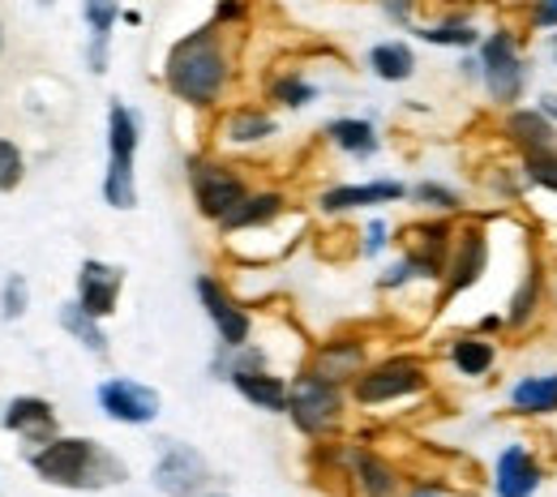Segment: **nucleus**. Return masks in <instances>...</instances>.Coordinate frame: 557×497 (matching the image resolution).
Wrapping results in <instances>:
<instances>
[{
    "label": "nucleus",
    "mask_w": 557,
    "mask_h": 497,
    "mask_svg": "<svg viewBox=\"0 0 557 497\" xmlns=\"http://www.w3.org/2000/svg\"><path fill=\"white\" fill-rule=\"evenodd\" d=\"M163 86L172 90V99L207 112L214 108L227 86H232V61L223 48L219 26H198L185 39L172 44L168 61H163Z\"/></svg>",
    "instance_id": "nucleus-1"
},
{
    "label": "nucleus",
    "mask_w": 557,
    "mask_h": 497,
    "mask_svg": "<svg viewBox=\"0 0 557 497\" xmlns=\"http://www.w3.org/2000/svg\"><path fill=\"white\" fill-rule=\"evenodd\" d=\"M30 468L61 489H108L129 476V468L95 437H52L30 455Z\"/></svg>",
    "instance_id": "nucleus-2"
},
{
    "label": "nucleus",
    "mask_w": 557,
    "mask_h": 497,
    "mask_svg": "<svg viewBox=\"0 0 557 497\" xmlns=\"http://www.w3.org/2000/svg\"><path fill=\"white\" fill-rule=\"evenodd\" d=\"M476 57H481V90H485V99L497 112L528 103V90H532L528 30H519L510 22L488 26L481 48H476Z\"/></svg>",
    "instance_id": "nucleus-3"
},
{
    "label": "nucleus",
    "mask_w": 557,
    "mask_h": 497,
    "mask_svg": "<svg viewBox=\"0 0 557 497\" xmlns=\"http://www.w3.org/2000/svg\"><path fill=\"white\" fill-rule=\"evenodd\" d=\"M429 390H433V373L417 352L382 356L348 386L356 408H395V403H412Z\"/></svg>",
    "instance_id": "nucleus-4"
},
{
    "label": "nucleus",
    "mask_w": 557,
    "mask_h": 497,
    "mask_svg": "<svg viewBox=\"0 0 557 497\" xmlns=\"http://www.w3.org/2000/svg\"><path fill=\"white\" fill-rule=\"evenodd\" d=\"M138 112L125 108L121 99H112V108H108V176H103V202L112 211L138 207Z\"/></svg>",
    "instance_id": "nucleus-5"
},
{
    "label": "nucleus",
    "mask_w": 557,
    "mask_h": 497,
    "mask_svg": "<svg viewBox=\"0 0 557 497\" xmlns=\"http://www.w3.org/2000/svg\"><path fill=\"white\" fill-rule=\"evenodd\" d=\"M348 386H335V382L318 377L313 369H300L287 390V421L296 425V433L322 442V437L339 433L344 417H348Z\"/></svg>",
    "instance_id": "nucleus-6"
},
{
    "label": "nucleus",
    "mask_w": 557,
    "mask_h": 497,
    "mask_svg": "<svg viewBox=\"0 0 557 497\" xmlns=\"http://www.w3.org/2000/svg\"><path fill=\"white\" fill-rule=\"evenodd\" d=\"M185 181H189V194H194L198 214L210 219V223H223L227 214L253 194L249 181L232 163H219V159H207V154H189L185 159Z\"/></svg>",
    "instance_id": "nucleus-7"
},
{
    "label": "nucleus",
    "mask_w": 557,
    "mask_h": 497,
    "mask_svg": "<svg viewBox=\"0 0 557 497\" xmlns=\"http://www.w3.org/2000/svg\"><path fill=\"white\" fill-rule=\"evenodd\" d=\"M488 266H493V240H488L485 223H459L455 232V249H450V262H446V275H442V305L476 291L485 284Z\"/></svg>",
    "instance_id": "nucleus-8"
},
{
    "label": "nucleus",
    "mask_w": 557,
    "mask_h": 497,
    "mask_svg": "<svg viewBox=\"0 0 557 497\" xmlns=\"http://www.w3.org/2000/svg\"><path fill=\"white\" fill-rule=\"evenodd\" d=\"M455 232H459V223L455 219H437V214H420L412 227L399 232V245H404L399 253L412 262L420 284H442L450 249H455Z\"/></svg>",
    "instance_id": "nucleus-9"
},
{
    "label": "nucleus",
    "mask_w": 557,
    "mask_h": 497,
    "mask_svg": "<svg viewBox=\"0 0 557 497\" xmlns=\"http://www.w3.org/2000/svg\"><path fill=\"white\" fill-rule=\"evenodd\" d=\"M549 481V463L541 450L523 437H510L497 446L493 468H488V489L493 497H536Z\"/></svg>",
    "instance_id": "nucleus-10"
},
{
    "label": "nucleus",
    "mask_w": 557,
    "mask_h": 497,
    "mask_svg": "<svg viewBox=\"0 0 557 497\" xmlns=\"http://www.w3.org/2000/svg\"><path fill=\"white\" fill-rule=\"evenodd\" d=\"M194 291H198V300H202V309H207L210 326H214V335H219L223 348H240V344H249V335H253V318H249V309L227 291L223 279L198 275V279H194Z\"/></svg>",
    "instance_id": "nucleus-11"
},
{
    "label": "nucleus",
    "mask_w": 557,
    "mask_h": 497,
    "mask_svg": "<svg viewBox=\"0 0 557 497\" xmlns=\"http://www.w3.org/2000/svg\"><path fill=\"white\" fill-rule=\"evenodd\" d=\"M549 296H554V287H549V266H545L541 253H532V258L523 262V275H519V284L510 291L506 309H502V313H506V331H510V335L536 331V322H541Z\"/></svg>",
    "instance_id": "nucleus-12"
},
{
    "label": "nucleus",
    "mask_w": 557,
    "mask_h": 497,
    "mask_svg": "<svg viewBox=\"0 0 557 497\" xmlns=\"http://www.w3.org/2000/svg\"><path fill=\"white\" fill-rule=\"evenodd\" d=\"M95 399H99V412H103L108 421L134 425V428L150 425V421L159 417V408H163L159 390H150L146 382H134V377H108V382H99Z\"/></svg>",
    "instance_id": "nucleus-13"
},
{
    "label": "nucleus",
    "mask_w": 557,
    "mask_h": 497,
    "mask_svg": "<svg viewBox=\"0 0 557 497\" xmlns=\"http://www.w3.org/2000/svg\"><path fill=\"white\" fill-rule=\"evenodd\" d=\"M154 489L168 497H202L207 494L210 468L202 459V450L185 446V442H172L163 446V455L154 459Z\"/></svg>",
    "instance_id": "nucleus-14"
},
{
    "label": "nucleus",
    "mask_w": 557,
    "mask_h": 497,
    "mask_svg": "<svg viewBox=\"0 0 557 497\" xmlns=\"http://www.w3.org/2000/svg\"><path fill=\"white\" fill-rule=\"evenodd\" d=\"M502 403L515 421H557V364L523 369L519 377H510Z\"/></svg>",
    "instance_id": "nucleus-15"
},
{
    "label": "nucleus",
    "mask_w": 557,
    "mask_h": 497,
    "mask_svg": "<svg viewBox=\"0 0 557 497\" xmlns=\"http://www.w3.org/2000/svg\"><path fill=\"white\" fill-rule=\"evenodd\" d=\"M408 202V185L395 176H373V181H351V185H331L318 194L322 214H356L369 207H395Z\"/></svg>",
    "instance_id": "nucleus-16"
},
{
    "label": "nucleus",
    "mask_w": 557,
    "mask_h": 497,
    "mask_svg": "<svg viewBox=\"0 0 557 497\" xmlns=\"http://www.w3.org/2000/svg\"><path fill=\"white\" fill-rule=\"evenodd\" d=\"M442 360L459 382H488L502 369V339H488L481 331H459L442 344Z\"/></svg>",
    "instance_id": "nucleus-17"
},
{
    "label": "nucleus",
    "mask_w": 557,
    "mask_h": 497,
    "mask_svg": "<svg viewBox=\"0 0 557 497\" xmlns=\"http://www.w3.org/2000/svg\"><path fill=\"white\" fill-rule=\"evenodd\" d=\"M497 138L515 154H536V150L557 146V125L536 103H519V108L497 112Z\"/></svg>",
    "instance_id": "nucleus-18"
},
{
    "label": "nucleus",
    "mask_w": 557,
    "mask_h": 497,
    "mask_svg": "<svg viewBox=\"0 0 557 497\" xmlns=\"http://www.w3.org/2000/svg\"><path fill=\"white\" fill-rule=\"evenodd\" d=\"M344 463L360 497H399L404 494V476L391 459H382L369 446H344Z\"/></svg>",
    "instance_id": "nucleus-19"
},
{
    "label": "nucleus",
    "mask_w": 557,
    "mask_h": 497,
    "mask_svg": "<svg viewBox=\"0 0 557 497\" xmlns=\"http://www.w3.org/2000/svg\"><path fill=\"white\" fill-rule=\"evenodd\" d=\"M305 369H313L318 377H326V382H335V386H351V382L369 369V344H364V339H351V335L326 339V344L313 348Z\"/></svg>",
    "instance_id": "nucleus-20"
},
{
    "label": "nucleus",
    "mask_w": 557,
    "mask_h": 497,
    "mask_svg": "<svg viewBox=\"0 0 557 497\" xmlns=\"http://www.w3.org/2000/svg\"><path fill=\"white\" fill-rule=\"evenodd\" d=\"M121 287H125V271L121 266H108L99 258H86L82 271H77V305L103 322V318L116 313Z\"/></svg>",
    "instance_id": "nucleus-21"
},
{
    "label": "nucleus",
    "mask_w": 557,
    "mask_h": 497,
    "mask_svg": "<svg viewBox=\"0 0 557 497\" xmlns=\"http://www.w3.org/2000/svg\"><path fill=\"white\" fill-rule=\"evenodd\" d=\"M420 44H429V48H446V52H476L481 48V39H485V26L468 13V9H455V13H442V17H433V22H420L417 30Z\"/></svg>",
    "instance_id": "nucleus-22"
},
{
    "label": "nucleus",
    "mask_w": 557,
    "mask_h": 497,
    "mask_svg": "<svg viewBox=\"0 0 557 497\" xmlns=\"http://www.w3.org/2000/svg\"><path fill=\"white\" fill-rule=\"evenodd\" d=\"M227 382L236 386V395H240L245 403H253V408H262V412H287V390H292V382L271 373V369H240V373H232Z\"/></svg>",
    "instance_id": "nucleus-23"
},
{
    "label": "nucleus",
    "mask_w": 557,
    "mask_h": 497,
    "mask_svg": "<svg viewBox=\"0 0 557 497\" xmlns=\"http://www.w3.org/2000/svg\"><path fill=\"white\" fill-rule=\"evenodd\" d=\"M364 65H369V73H373L377 82H391V86L412 82L420 70L417 48H412L408 39H382V44H373L369 57H364Z\"/></svg>",
    "instance_id": "nucleus-24"
},
{
    "label": "nucleus",
    "mask_w": 557,
    "mask_h": 497,
    "mask_svg": "<svg viewBox=\"0 0 557 497\" xmlns=\"http://www.w3.org/2000/svg\"><path fill=\"white\" fill-rule=\"evenodd\" d=\"M322 134H326V142L335 146L339 154H348V159H356V163H364V159H373V154L382 150L377 125L364 121V116H335Z\"/></svg>",
    "instance_id": "nucleus-25"
},
{
    "label": "nucleus",
    "mask_w": 557,
    "mask_h": 497,
    "mask_svg": "<svg viewBox=\"0 0 557 497\" xmlns=\"http://www.w3.org/2000/svg\"><path fill=\"white\" fill-rule=\"evenodd\" d=\"M408 202H412L420 214H437V219H459V214L468 211L463 189H455V185H446V181H437V176H424L417 185H408Z\"/></svg>",
    "instance_id": "nucleus-26"
},
{
    "label": "nucleus",
    "mask_w": 557,
    "mask_h": 497,
    "mask_svg": "<svg viewBox=\"0 0 557 497\" xmlns=\"http://www.w3.org/2000/svg\"><path fill=\"white\" fill-rule=\"evenodd\" d=\"M4 425L44 446V442L57 437V412H52L48 399H13L9 412H4Z\"/></svg>",
    "instance_id": "nucleus-27"
},
{
    "label": "nucleus",
    "mask_w": 557,
    "mask_h": 497,
    "mask_svg": "<svg viewBox=\"0 0 557 497\" xmlns=\"http://www.w3.org/2000/svg\"><path fill=\"white\" fill-rule=\"evenodd\" d=\"M275 134H278V121L267 112V108H253V103L227 112V121H223V142H232V146L271 142Z\"/></svg>",
    "instance_id": "nucleus-28"
},
{
    "label": "nucleus",
    "mask_w": 557,
    "mask_h": 497,
    "mask_svg": "<svg viewBox=\"0 0 557 497\" xmlns=\"http://www.w3.org/2000/svg\"><path fill=\"white\" fill-rule=\"evenodd\" d=\"M287 211V198L275 194V189H262V194H249L236 211L227 214L219 227L232 236V232H253V227H271L278 214Z\"/></svg>",
    "instance_id": "nucleus-29"
},
{
    "label": "nucleus",
    "mask_w": 557,
    "mask_h": 497,
    "mask_svg": "<svg viewBox=\"0 0 557 497\" xmlns=\"http://www.w3.org/2000/svg\"><path fill=\"white\" fill-rule=\"evenodd\" d=\"M481 185H485V194L497 207H519L532 194V185H528V176H523L519 163H488Z\"/></svg>",
    "instance_id": "nucleus-30"
},
{
    "label": "nucleus",
    "mask_w": 557,
    "mask_h": 497,
    "mask_svg": "<svg viewBox=\"0 0 557 497\" xmlns=\"http://www.w3.org/2000/svg\"><path fill=\"white\" fill-rule=\"evenodd\" d=\"M61 326L70 331L73 339L86 348V352L95 356H108V335H103V322L95 318V313H86L77 300H70V305H61Z\"/></svg>",
    "instance_id": "nucleus-31"
},
{
    "label": "nucleus",
    "mask_w": 557,
    "mask_h": 497,
    "mask_svg": "<svg viewBox=\"0 0 557 497\" xmlns=\"http://www.w3.org/2000/svg\"><path fill=\"white\" fill-rule=\"evenodd\" d=\"M267 99H271L275 108H292V112H300V108H309V103L318 99V86H313L300 70H283L278 77H271Z\"/></svg>",
    "instance_id": "nucleus-32"
},
{
    "label": "nucleus",
    "mask_w": 557,
    "mask_h": 497,
    "mask_svg": "<svg viewBox=\"0 0 557 497\" xmlns=\"http://www.w3.org/2000/svg\"><path fill=\"white\" fill-rule=\"evenodd\" d=\"M519 167H523L532 194H549V198H557V146L536 150V154H519Z\"/></svg>",
    "instance_id": "nucleus-33"
},
{
    "label": "nucleus",
    "mask_w": 557,
    "mask_h": 497,
    "mask_svg": "<svg viewBox=\"0 0 557 497\" xmlns=\"http://www.w3.org/2000/svg\"><path fill=\"white\" fill-rule=\"evenodd\" d=\"M82 17H86L90 35H108L112 39V30L121 22V4L116 0H82Z\"/></svg>",
    "instance_id": "nucleus-34"
},
{
    "label": "nucleus",
    "mask_w": 557,
    "mask_h": 497,
    "mask_svg": "<svg viewBox=\"0 0 557 497\" xmlns=\"http://www.w3.org/2000/svg\"><path fill=\"white\" fill-rule=\"evenodd\" d=\"M395 245V227L386 219H369L360 227V258H382Z\"/></svg>",
    "instance_id": "nucleus-35"
},
{
    "label": "nucleus",
    "mask_w": 557,
    "mask_h": 497,
    "mask_svg": "<svg viewBox=\"0 0 557 497\" xmlns=\"http://www.w3.org/2000/svg\"><path fill=\"white\" fill-rule=\"evenodd\" d=\"M377 9L399 30H417L420 26V0H377Z\"/></svg>",
    "instance_id": "nucleus-36"
},
{
    "label": "nucleus",
    "mask_w": 557,
    "mask_h": 497,
    "mask_svg": "<svg viewBox=\"0 0 557 497\" xmlns=\"http://www.w3.org/2000/svg\"><path fill=\"white\" fill-rule=\"evenodd\" d=\"M26 296H30V291H26V279H22V275H9V279H4V291H0V313H4V318H22V313H26Z\"/></svg>",
    "instance_id": "nucleus-37"
},
{
    "label": "nucleus",
    "mask_w": 557,
    "mask_h": 497,
    "mask_svg": "<svg viewBox=\"0 0 557 497\" xmlns=\"http://www.w3.org/2000/svg\"><path fill=\"white\" fill-rule=\"evenodd\" d=\"M22 181V150L0 138V189H13Z\"/></svg>",
    "instance_id": "nucleus-38"
},
{
    "label": "nucleus",
    "mask_w": 557,
    "mask_h": 497,
    "mask_svg": "<svg viewBox=\"0 0 557 497\" xmlns=\"http://www.w3.org/2000/svg\"><path fill=\"white\" fill-rule=\"evenodd\" d=\"M108 35H90V44H86V65L90 73H108Z\"/></svg>",
    "instance_id": "nucleus-39"
},
{
    "label": "nucleus",
    "mask_w": 557,
    "mask_h": 497,
    "mask_svg": "<svg viewBox=\"0 0 557 497\" xmlns=\"http://www.w3.org/2000/svg\"><path fill=\"white\" fill-rule=\"evenodd\" d=\"M245 13H249V0H219V4H214V26L245 22Z\"/></svg>",
    "instance_id": "nucleus-40"
},
{
    "label": "nucleus",
    "mask_w": 557,
    "mask_h": 497,
    "mask_svg": "<svg viewBox=\"0 0 557 497\" xmlns=\"http://www.w3.org/2000/svg\"><path fill=\"white\" fill-rule=\"evenodd\" d=\"M404 497H450V485L442 476H424V481H412Z\"/></svg>",
    "instance_id": "nucleus-41"
},
{
    "label": "nucleus",
    "mask_w": 557,
    "mask_h": 497,
    "mask_svg": "<svg viewBox=\"0 0 557 497\" xmlns=\"http://www.w3.org/2000/svg\"><path fill=\"white\" fill-rule=\"evenodd\" d=\"M472 331H481V335H488V339L510 335V331H506V313H502V309H493V313H485V318H476V326H472Z\"/></svg>",
    "instance_id": "nucleus-42"
},
{
    "label": "nucleus",
    "mask_w": 557,
    "mask_h": 497,
    "mask_svg": "<svg viewBox=\"0 0 557 497\" xmlns=\"http://www.w3.org/2000/svg\"><path fill=\"white\" fill-rule=\"evenodd\" d=\"M459 77L472 82V86H481V57H476V52H463V57H459Z\"/></svg>",
    "instance_id": "nucleus-43"
},
{
    "label": "nucleus",
    "mask_w": 557,
    "mask_h": 497,
    "mask_svg": "<svg viewBox=\"0 0 557 497\" xmlns=\"http://www.w3.org/2000/svg\"><path fill=\"white\" fill-rule=\"evenodd\" d=\"M536 108L557 125V90H541V95H536Z\"/></svg>",
    "instance_id": "nucleus-44"
},
{
    "label": "nucleus",
    "mask_w": 557,
    "mask_h": 497,
    "mask_svg": "<svg viewBox=\"0 0 557 497\" xmlns=\"http://www.w3.org/2000/svg\"><path fill=\"white\" fill-rule=\"evenodd\" d=\"M545 52H549V61H554V70H557V30L545 35Z\"/></svg>",
    "instance_id": "nucleus-45"
},
{
    "label": "nucleus",
    "mask_w": 557,
    "mask_h": 497,
    "mask_svg": "<svg viewBox=\"0 0 557 497\" xmlns=\"http://www.w3.org/2000/svg\"><path fill=\"white\" fill-rule=\"evenodd\" d=\"M202 497H227V494H202Z\"/></svg>",
    "instance_id": "nucleus-46"
},
{
    "label": "nucleus",
    "mask_w": 557,
    "mask_h": 497,
    "mask_svg": "<svg viewBox=\"0 0 557 497\" xmlns=\"http://www.w3.org/2000/svg\"><path fill=\"white\" fill-rule=\"evenodd\" d=\"M554 309H557V284H554Z\"/></svg>",
    "instance_id": "nucleus-47"
},
{
    "label": "nucleus",
    "mask_w": 557,
    "mask_h": 497,
    "mask_svg": "<svg viewBox=\"0 0 557 497\" xmlns=\"http://www.w3.org/2000/svg\"><path fill=\"white\" fill-rule=\"evenodd\" d=\"M0 44H4V35H0Z\"/></svg>",
    "instance_id": "nucleus-48"
},
{
    "label": "nucleus",
    "mask_w": 557,
    "mask_h": 497,
    "mask_svg": "<svg viewBox=\"0 0 557 497\" xmlns=\"http://www.w3.org/2000/svg\"><path fill=\"white\" fill-rule=\"evenodd\" d=\"M44 4H48V0H44Z\"/></svg>",
    "instance_id": "nucleus-49"
},
{
    "label": "nucleus",
    "mask_w": 557,
    "mask_h": 497,
    "mask_svg": "<svg viewBox=\"0 0 557 497\" xmlns=\"http://www.w3.org/2000/svg\"><path fill=\"white\" fill-rule=\"evenodd\" d=\"M554 4H557V0H554Z\"/></svg>",
    "instance_id": "nucleus-50"
}]
</instances>
